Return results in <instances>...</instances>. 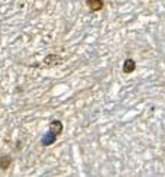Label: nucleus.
<instances>
[{
  "mask_svg": "<svg viewBox=\"0 0 165 177\" xmlns=\"http://www.w3.org/2000/svg\"><path fill=\"white\" fill-rule=\"evenodd\" d=\"M87 6L90 7L91 12H97V10H101L104 3L103 0H87Z\"/></svg>",
  "mask_w": 165,
  "mask_h": 177,
  "instance_id": "1",
  "label": "nucleus"
},
{
  "mask_svg": "<svg viewBox=\"0 0 165 177\" xmlns=\"http://www.w3.org/2000/svg\"><path fill=\"white\" fill-rule=\"evenodd\" d=\"M135 68H136V63L132 58H127L123 63V73H126V74H130L132 71H135Z\"/></svg>",
  "mask_w": 165,
  "mask_h": 177,
  "instance_id": "2",
  "label": "nucleus"
},
{
  "mask_svg": "<svg viewBox=\"0 0 165 177\" xmlns=\"http://www.w3.org/2000/svg\"><path fill=\"white\" fill-rule=\"evenodd\" d=\"M49 129H51V132H52L54 135H60L61 132H62V124H61L60 121H54V122H51Z\"/></svg>",
  "mask_w": 165,
  "mask_h": 177,
  "instance_id": "3",
  "label": "nucleus"
},
{
  "mask_svg": "<svg viewBox=\"0 0 165 177\" xmlns=\"http://www.w3.org/2000/svg\"><path fill=\"white\" fill-rule=\"evenodd\" d=\"M61 63V58L60 57H57V55H54V54H51V55H48L45 58V64L49 67H54L57 66V64H60Z\"/></svg>",
  "mask_w": 165,
  "mask_h": 177,
  "instance_id": "4",
  "label": "nucleus"
},
{
  "mask_svg": "<svg viewBox=\"0 0 165 177\" xmlns=\"http://www.w3.org/2000/svg\"><path fill=\"white\" fill-rule=\"evenodd\" d=\"M10 164H12V158L5 155V157L0 158V168L2 170H7L9 167H10Z\"/></svg>",
  "mask_w": 165,
  "mask_h": 177,
  "instance_id": "5",
  "label": "nucleus"
}]
</instances>
